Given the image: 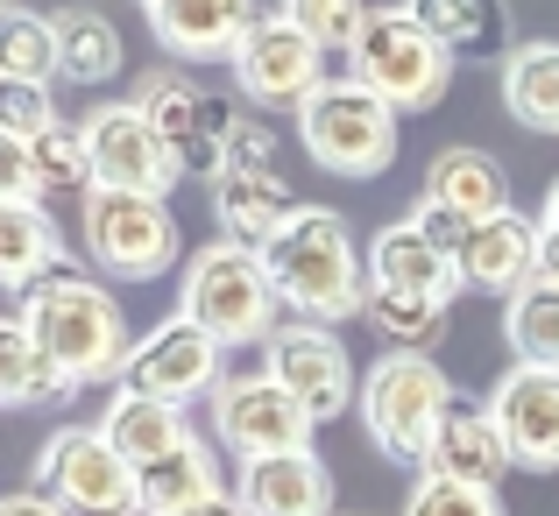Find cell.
Here are the masks:
<instances>
[{
  "instance_id": "25",
  "label": "cell",
  "mask_w": 559,
  "mask_h": 516,
  "mask_svg": "<svg viewBox=\"0 0 559 516\" xmlns=\"http://www.w3.org/2000/svg\"><path fill=\"white\" fill-rule=\"evenodd\" d=\"M71 396H79V382L28 340L22 319H8V326H0V404L8 410H57V404H71Z\"/></svg>"
},
{
  "instance_id": "29",
  "label": "cell",
  "mask_w": 559,
  "mask_h": 516,
  "mask_svg": "<svg viewBox=\"0 0 559 516\" xmlns=\"http://www.w3.org/2000/svg\"><path fill=\"white\" fill-rule=\"evenodd\" d=\"M135 107L170 149H185V142H199L205 128H213V99H205L185 71H150V79L135 85Z\"/></svg>"
},
{
  "instance_id": "32",
  "label": "cell",
  "mask_w": 559,
  "mask_h": 516,
  "mask_svg": "<svg viewBox=\"0 0 559 516\" xmlns=\"http://www.w3.org/2000/svg\"><path fill=\"white\" fill-rule=\"evenodd\" d=\"M50 71H57V22L28 14V8H8V22H0V79L50 85Z\"/></svg>"
},
{
  "instance_id": "28",
  "label": "cell",
  "mask_w": 559,
  "mask_h": 516,
  "mask_svg": "<svg viewBox=\"0 0 559 516\" xmlns=\"http://www.w3.org/2000/svg\"><path fill=\"white\" fill-rule=\"evenodd\" d=\"M57 22V71H64L71 85H99V79H114L121 71V28L107 22V14H93V8H64V14H50Z\"/></svg>"
},
{
  "instance_id": "3",
  "label": "cell",
  "mask_w": 559,
  "mask_h": 516,
  "mask_svg": "<svg viewBox=\"0 0 559 516\" xmlns=\"http://www.w3.org/2000/svg\"><path fill=\"white\" fill-rule=\"evenodd\" d=\"M178 319L213 333L219 347H270L284 326V290H276L262 248L205 241L178 276Z\"/></svg>"
},
{
  "instance_id": "30",
  "label": "cell",
  "mask_w": 559,
  "mask_h": 516,
  "mask_svg": "<svg viewBox=\"0 0 559 516\" xmlns=\"http://www.w3.org/2000/svg\"><path fill=\"white\" fill-rule=\"evenodd\" d=\"M503 340L518 368H559V284L538 276L532 290H518L503 312Z\"/></svg>"
},
{
  "instance_id": "42",
  "label": "cell",
  "mask_w": 559,
  "mask_h": 516,
  "mask_svg": "<svg viewBox=\"0 0 559 516\" xmlns=\"http://www.w3.org/2000/svg\"><path fill=\"white\" fill-rule=\"evenodd\" d=\"M199 516H248V509H241V495H219V503H205Z\"/></svg>"
},
{
  "instance_id": "2",
  "label": "cell",
  "mask_w": 559,
  "mask_h": 516,
  "mask_svg": "<svg viewBox=\"0 0 559 516\" xmlns=\"http://www.w3.org/2000/svg\"><path fill=\"white\" fill-rule=\"evenodd\" d=\"M14 319H22L28 340L50 353L79 389L85 382H114L121 389L128 361H135V333H128L121 298L107 284H93V276H50V284H36Z\"/></svg>"
},
{
  "instance_id": "8",
  "label": "cell",
  "mask_w": 559,
  "mask_h": 516,
  "mask_svg": "<svg viewBox=\"0 0 559 516\" xmlns=\"http://www.w3.org/2000/svg\"><path fill=\"white\" fill-rule=\"evenodd\" d=\"M36 489L71 516H142V475L99 424H57L36 453Z\"/></svg>"
},
{
  "instance_id": "20",
  "label": "cell",
  "mask_w": 559,
  "mask_h": 516,
  "mask_svg": "<svg viewBox=\"0 0 559 516\" xmlns=\"http://www.w3.org/2000/svg\"><path fill=\"white\" fill-rule=\"evenodd\" d=\"M241 509L248 516H333V475L319 453H290V460L241 467Z\"/></svg>"
},
{
  "instance_id": "31",
  "label": "cell",
  "mask_w": 559,
  "mask_h": 516,
  "mask_svg": "<svg viewBox=\"0 0 559 516\" xmlns=\"http://www.w3.org/2000/svg\"><path fill=\"white\" fill-rule=\"evenodd\" d=\"M376 326V340L390 353H425L439 340V326H447V304L439 298H411V290H376L369 284V312H361Z\"/></svg>"
},
{
  "instance_id": "33",
  "label": "cell",
  "mask_w": 559,
  "mask_h": 516,
  "mask_svg": "<svg viewBox=\"0 0 559 516\" xmlns=\"http://www.w3.org/2000/svg\"><path fill=\"white\" fill-rule=\"evenodd\" d=\"M290 22H298L326 57H347V64H355V50H361V36H369L376 8H355V0H298Z\"/></svg>"
},
{
  "instance_id": "12",
  "label": "cell",
  "mask_w": 559,
  "mask_h": 516,
  "mask_svg": "<svg viewBox=\"0 0 559 516\" xmlns=\"http://www.w3.org/2000/svg\"><path fill=\"white\" fill-rule=\"evenodd\" d=\"M326 79H333L326 50L290 22V8L255 14L241 57H234V85H241V99H255V107H305Z\"/></svg>"
},
{
  "instance_id": "15",
  "label": "cell",
  "mask_w": 559,
  "mask_h": 516,
  "mask_svg": "<svg viewBox=\"0 0 559 516\" xmlns=\"http://www.w3.org/2000/svg\"><path fill=\"white\" fill-rule=\"evenodd\" d=\"M150 36L164 43V57L178 64H234L255 28V8L241 0H150Z\"/></svg>"
},
{
  "instance_id": "36",
  "label": "cell",
  "mask_w": 559,
  "mask_h": 516,
  "mask_svg": "<svg viewBox=\"0 0 559 516\" xmlns=\"http://www.w3.org/2000/svg\"><path fill=\"white\" fill-rule=\"evenodd\" d=\"M213 121H219V142H227V170L276 177V128H262L255 113H234V107H213Z\"/></svg>"
},
{
  "instance_id": "1",
  "label": "cell",
  "mask_w": 559,
  "mask_h": 516,
  "mask_svg": "<svg viewBox=\"0 0 559 516\" xmlns=\"http://www.w3.org/2000/svg\"><path fill=\"white\" fill-rule=\"evenodd\" d=\"M262 262L305 326H341L369 312V255L355 248V227L333 205H298L290 227L262 248Z\"/></svg>"
},
{
  "instance_id": "17",
  "label": "cell",
  "mask_w": 559,
  "mask_h": 516,
  "mask_svg": "<svg viewBox=\"0 0 559 516\" xmlns=\"http://www.w3.org/2000/svg\"><path fill=\"white\" fill-rule=\"evenodd\" d=\"M369 284L376 290H411V298L453 304V298H461V284H467V269L453 255H439L411 219H390V227L369 241Z\"/></svg>"
},
{
  "instance_id": "34",
  "label": "cell",
  "mask_w": 559,
  "mask_h": 516,
  "mask_svg": "<svg viewBox=\"0 0 559 516\" xmlns=\"http://www.w3.org/2000/svg\"><path fill=\"white\" fill-rule=\"evenodd\" d=\"M28 156H36V177H43V191H93V149H85V128H64L57 121L50 135H36L28 142Z\"/></svg>"
},
{
  "instance_id": "10",
  "label": "cell",
  "mask_w": 559,
  "mask_h": 516,
  "mask_svg": "<svg viewBox=\"0 0 559 516\" xmlns=\"http://www.w3.org/2000/svg\"><path fill=\"white\" fill-rule=\"evenodd\" d=\"M85 149H93V191H135V199H170L178 184V149L142 121L135 99H107L85 113Z\"/></svg>"
},
{
  "instance_id": "7",
  "label": "cell",
  "mask_w": 559,
  "mask_h": 516,
  "mask_svg": "<svg viewBox=\"0 0 559 516\" xmlns=\"http://www.w3.org/2000/svg\"><path fill=\"white\" fill-rule=\"evenodd\" d=\"M347 71H355L376 99H390L396 113L439 107L447 85H453L447 43H439L411 8H376V22H369V36H361V50H355V64H347Z\"/></svg>"
},
{
  "instance_id": "22",
  "label": "cell",
  "mask_w": 559,
  "mask_h": 516,
  "mask_svg": "<svg viewBox=\"0 0 559 516\" xmlns=\"http://www.w3.org/2000/svg\"><path fill=\"white\" fill-rule=\"evenodd\" d=\"M227 495V475H219V446L191 432L170 460H156L142 475V516H199L205 503Z\"/></svg>"
},
{
  "instance_id": "24",
  "label": "cell",
  "mask_w": 559,
  "mask_h": 516,
  "mask_svg": "<svg viewBox=\"0 0 559 516\" xmlns=\"http://www.w3.org/2000/svg\"><path fill=\"white\" fill-rule=\"evenodd\" d=\"M64 276V241H57V219L43 205H0V284L8 290H36Z\"/></svg>"
},
{
  "instance_id": "41",
  "label": "cell",
  "mask_w": 559,
  "mask_h": 516,
  "mask_svg": "<svg viewBox=\"0 0 559 516\" xmlns=\"http://www.w3.org/2000/svg\"><path fill=\"white\" fill-rule=\"evenodd\" d=\"M0 516H71V509H57L43 489H14L8 503H0Z\"/></svg>"
},
{
  "instance_id": "40",
  "label": "cell",
  "mask_w": 559,
  "mask_h": 516,
  "mask_svg": "<svg viewBox=\"0 0 559 516\" xmlns=\"http://www.w3.org/2000/svg\"><path fill=\"white\" fill-rule=\"evenodd\" d=\"M538 233H546V276L559 284V177L546 184V205H538Z\"/></svg>"
},
{
  "instance_id": "18",
  "label": "cell",
  "mask_w": 559,
  "mask_h": 516,
  "mask_svg": "<svg viewBox=\"0 0 559 516\" xmlns=\"http://www.w3.org/2000/svg\"><path fill=\"white\" fill-rule=\"evenodd\" d=\"M425 475L475 481V489H496V481L510 475V446H503V432H496L489 404H475V396H461V404L447 410V424H439L432 453H425Z\"/></svg>"
},
{
  "instance_id": "4",
  "label": "cell",
  "mask_w": 559,
  "mask_h": 516,
  "mask_svg": "<svg viewBox=\"0 0 559 516\" xmlns=\"http://www.w3.org/2000/svg\"><path fill=\"white\" fill-rule=\"evenodd\" d=\"M453 404H461V389L447 382V368L432 353H382L361 375V424H369L382 460L425 467V453H432Z\"/></svg>"
},
{
  "instance_id": "21",
  "label": "cell",
  "mask_w": 559,
  "mask_h": 516,
  "mask_svg": "<svg viewBox=\"0 0 559 516\" xmlns=\"http://www.w3.org/2000/svg\"><path fill=\"white\" fill-rule=\"evenodd\" d=\"M99 432H107V446L121 453L135 475H150L156 460H170V453L191 439V418L178 404H156V396H135V389H114L107 418H99Z\"/></svg>"
},
{
  "instance_id": "35",
  "label": "cell",
  "mask_w": 559,
  "mask_h": 516,
  "mask_svg": "<svg viewBox=\"0 0 559 516\" xmlns=\"http://www.w3.org/2000/svg\"><path fill=\"white\" fill-rule=\"evenodd\" d=\"M404 516H503V495L475 489V481H447V475H418L404 495Z\"/></svg>"
},
{
  "instance_id": "6",
  "label": "cell",
  "mask_w": 559,
  "mask_h": 516,
  "mask_svg": "<svg viewBox=\"0 0 559 516\" xmlns=\"http://www.w3.org/2000/svg\"><path fill=\"white\" fill-rule=\"evenodd\" d=\"M79 233H85L93 269H107L114 284H156L185 255L178 213L164 199H135V191H85Z\"/></svg>"
},
{
  "instance_id": "16",
  "label": "cell",
  "mask_w": 559,
  "mask_h": 516,
  "mask_svg": "<svg viewBox=\"0 0 559 516\" xmlns=\"http://www.w3.org/2000/svg\"><path fill=\"white\" fill-rule=\"evenodd\" d=\"M461 269L475 290H496V298H518V290H532L538 276H546V233H538L532 213H496L481 219L475 233H467L461 248Z\"/></svg>"
},
{
  "instance_id": "19",
  "label": "cell",
  "mask_w": 559,
  "mask_h": 516,
  "mask_svg": "<svg viewBox=\"0 0 559 516\" xmlns=\"http://www.w3.org/2000/svg\"><path fill=\"white\" fill-rule=\"evenodd\" d=\"M425 199L447 205L453 219H467V227H481V219L510 213L503 164H496L489 149H467V142H453V149H439L432 164H425Z\"/></svg>"
},
{
  "instance_id": "39",
  "label": "cell",
  "mask_w": 559,
  "mask_h": 516,
  "mask_svg": "<svg viewBox=\"0 0 559 516\" xmlns=\"http://www.w3.org/2000/svg\"><path fill=\"white\" fill-rule=\"evenodd\" d=\"M411 227H418V233H425V241H432V248H439V255H453V262H461V248H467V233H475V227H467V219H453V213H447V205H432V199H418V205H411Z\"/></svg>"
},
{
  "instance_id": "27",
  "label": "cell",
  "mask_w": 559,
  "mask_h": 516,
  "mask_svg": "<svg viewBox=\"0 0 559 516\" xmlns=\"http://www.w3.org/2000/svg\"><path fill=\"white\" fill-rule=\"evenodd\" d=\"M411 14L447 43L453 64H461V57H496V64H510V50H518V43H510V14L496 8V0H418Z\"/></svg>"
},
{
  "instance_id": "14",
  "label": "cell",
  "mask_w": 559,
  "mask_h": 516,
  "mask_svg": "<svg viewBox=\"0 0 559 516\" xmlns=\"http://www.w3.org/2000/svg\"><path fill=\"white\" fill-rule=\"evenodd\" d=\"M481 404H489L496 432L510 446V467L552 475L559 467V368H518L510 361Z\"/></svg>"
},
{
  "instance_id": "9",
  "label": "cell",
  "mask_w": 559,
  "mask_h": 516,
  "mask_svg": "<svg viewBox=\"0 0 559 516\" xmlns=\"http://www.w3.org/2000/svg\"><path fill=\"white\" fill-rule=\"evenodd\" d=\"M312 432H319V418L276 375H262V368L255 375H227L213 389V446L234 453L241 467L312 453Z\"/></svg>"
},
{
  "instance_id": "26",
  "label": "cell",
  "mask_w": 559,
  "mask_h": 516,
  "mask_svg": "<svg viewBox=\"0 0 559 516\" xmlns=\"http://www.w3.org/2000/svg\"><path fill=\"white\" fill-rule=\"evenodd\" d=\"M503 107H510V121L532 128V135H559V43L552 36H532V43L510 50Z\"/></svg>"
},
{
  "instance_id": "13",
  "label": "cell",
  "mask_w": 559,
  "mask_h": 516,
  "mask_svg": "<svg viewBox=\"0 0 559 516\" xmlns=\"http://www.w3.org/2000/svg\"><path fill=\"white\" fill-rule=\"evenodd\" d=\"M262 375H276L319 424L341 418L347 404H361V382H355V361H347L341 333L333 326H276V340L262 347Z\"/></svg>"
},
{
  "instance_id": "23",
  "label": "cell",
  "mask_w": 559,
  "mask_h": 516,
  "mask_svg": "<svg viewBox=\"0 0 559 516\" xmlns=\"http://www.w3.org/2000/svg\"><path fill=\"white\" fill-rule=\"evenodd\" d=\"M290 191H284V177H241V170H227L213 184V219H219V241H241V248H270L276 233L290 227Z\"/></svg>"
},
{
  "instance_id": "38",
  "label": "cell",
  "mask_w": 559,
  "mask_h": 516,
  "mask_svg": "<svg viewBox=\"0 0 559 516\" xmlns=\"http://www.w3.org/2000/svg\"><path fill=\"white\" fill-rule=\"evenodd\" d=\"M36 199H43V177H36L28 142H8V135H0V205H36Z\"/></svg>"
},
{
  "instance_id": "37",
  "label": "cell",
  "mask_w": 559,
  "mask_h": 516,
  "mask_svg": "<svg viewBox=\"0 0 559 516\" xmlns=\"http://www.w3.org/2000/svg\"><path fill=\"white\" fill-rule=\"evenodd\" d=\"M57 128V99L50 85H22V79H0V135L8 142H36Z\"/></svg>"
},
{
  "instance_id": "5",
  "label": "cell",
  "mask_w": 559,
  "mask_h": 516,
  "mask_svg": "<svg viewBox=\"0 0 559 516\" xmlns=\"http://www.w3.org/2000/svg\"><path fill=\"white\" fill-rule=\"evenodd\" d=\"M298 142L333 177H382L396 164V107L376 99L355 71H341L298 107Z\"/></svg>"
},
{
  "instance_id": "11",
  "label": "cell",
  "mask_w": 559,
  "mask_h": 516,
  "mask_svg": "<svg viewBox=\"0 0 559 516\" xmlns=\"http://www.w3.org/2000/svg\"><path fill=\"white\" fill-rule=\"evenodd\" d=\"M227 382V347L213 340V333H199L191 319L170 312L164 326H150L135 340V361H128V375H121V389H135V396H156V404H213V389Z\"/></svg>"
}]
</instances>
